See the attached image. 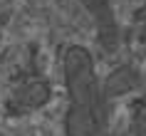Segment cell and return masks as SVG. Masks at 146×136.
Returning a JSON list of instances; mask_svg holds the SVG:
<instances>
[{
	"label": "cell",
	"instance_id": "1",
	"mask_svg": "<svg viewBox=\"0 0 146 136\" xmlns=\"http://www.w3.org/2000/svg\"><path fill=\"white\" fill-rule=\"evenodd\" d=\"M67 87V136H102L107 126V92L97 77L94 57L84 45H69L62 54Z\"/></svg>",
	"mask_w": 146,
	"mask_h": 136
},
{
	"label": "cell",
	"instance_id": "2",
	"mask_svg": "<svg viewBox=\"0 0 146 136\" xmlns=\"http://www.w3.org/2000/svg\"><path fill=\"white\" fill-rule=\"evenodd\" d=\"M82 8L89 13V17L97 25V35L104 42L107 50L116 45L119 40V23H116V5L119 0H79Z\"/></svg>",
	"mask_w": 146,
	"mask_h": 136
},
{
	"label": "cell",
	"instance_id": "3",
	"mask_svg": "<svg viewBox=\"0 0 146 136\" xmlns=\"http://www.w3.org/2000/svg\"><path fill=\"white\" fill-rule=\"evenodd\" d=\"M131 134L134 136H146V99L136 106L134 121H131Z\"/></svg>",
	"mask_w": 146,
	"mask_h": 136
}]
</instances>
